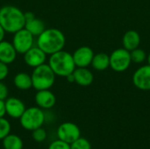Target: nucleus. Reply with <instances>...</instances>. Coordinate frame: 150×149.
Wrapping results in <instances>:
<instances>
[{
	"mask_svg": "<svg viewBox=\"0 0 150 149\" xmlns=\"http://www.w3.org/2000/svg\"><path fill=\"white\" fill-rule=\"evenodd\" d=\"M65 43L66 39L63 32L56 28L45 29L36 40V45L49 55L63 50Z\"/></svg>",
	"mask_w": 150,
	"mask_h": 149,
	"instance_id": "nucleus-1",
	"label": "nucleus"
},
{
	"mask_svg": "<svg viewBox=\"0 0 150 149\" xmlns=\"http://www.w3.org/2000/svg\"><path fill=\"white\" fill-rule=\"evenodd\" d=\"M70 149H91V146L88 140L80 137L70 144Z\"/></svg>",
	"mask_w": 150,
	"mask_h": 149,
	"instance_id": "nucleus-23",
	"label": "nucleus"
},
{
	"mask_svg": "<svg viewBox=\"0 0 150 149\" xmlns=\"http://www.w3.org/2000/svg\"><path fill=\"white\" fill-rule=\"evenodd\" d=\"M58 139L71 144L81 137V131L79 127L72 122H65L59 126L57 129Z\"/></svg>",
	"mask_w": 150,
	"mask_h": 149,
	"instance_id": "nucleus-8",
	"label": "nucleus"
},
{
	"mask_svg": "<svg viewBox=\"0 0 150 149\" xmlns=\"http://www.w3.org/2000/svg\"><path fill=\"white\" fill-rule=\"evenodd\" d=\"M75 83L80 86H90L94 80L92 72L87 68H76L73 72Z\"/></svg>",
	"mask_w": 150,
	"mask_h": 149,
	"instance_id": "nucleus-16",
	"label": "nucleus"
},
{
	"mask_svg": "<svg viewBox=\"0 0 150 149\" xmlns=\"http://www.w3.org/2000/svg\"><path fill=\"white\" fill-rule=\"evenodd\" d=\"M130 55H131V60L132 62L140 64L145 61V60H147V54L144 52V50L141 49V48H135L132 51H130Z\"/></svg>",
	"mask_w": 150,
	"mask_h": 149,
	"instance_id": "nucleus-21",
	"label": "nucleus"
},
{
	"mask_svg": "<svg viewBox=\"0 0 150 149\" xmlns=\"http://www.w3.org/2000/svg\"><path fill=\"white\" fill-rule=\"evenodd\" d=\"M72 55L76 68H87L91 64L94 53L91 47L83 46L78 47Z\"/></svg>",
	"mask_w": 150,
	"mask_h": 149,
	"instance_id": "nucleus-11",
	"label": "nucleus"
},
{
	"mask_svg": "<svg viewBox=\"0 0 150 149\" xmlns=\"http://www.w3.org/2000/svg\"><path fill=\"white\" fill-rule=\"evenodd\" d=\"M47 55V54L36 45L24 54V61L27 66L36 68L46 62Z\"/></svg>",
	"mask_w": 150,
	"mask_h": 149,
	"instance_id": "nucleus-10",
	"label": "nucleus"
},
{
	"mask_svg": "<svg viewBox=\"0 0 150 149\" xmlns=\"http://www.w3.org/2000/svg\"><path fill=\"white\" fill-rule=\"evenodd\" d=\"M92 68L98 71L105 70L110 67V56L105 53L94 54L91 64Z\"/></svg>",
	"mask_w": 150,
	"mask_h": 149,
	"instance_id": "nucleus-19",
	"label": "nucleus"
},
{
	"mask_svg": "<svg viewBox=\"0 0 150 149\" xmlns=\"http://www.w3.org/2000/svg\"><path fill=\"white\" fill-rule=\"evenodd\" d=\"M55 74L51 69L48 64H42L33 68L31 75L33 88L36 90H50L55 82Z\"/></svg>",
	"mask_w": 150,
	"mask_h": 149,
	"instance_id": "nucleus-4",
	"label": "nucleus"
},
{
	"mask_svg": "<svg viewBox=\"0 0 150 149\" xmlns=\"http://www.w3.org/2000/svg\"><path fill=\"white\" fill-rule=\"evenodd\" d=\"M0 25L8 33H14L25 26V12L14 5L0 8Z\"/></svg>",
	"mask_w": 150,
	"mask_h": 149,
	"instance_id": "nucleus-2",
	"label": "nucleus"
},
{
	"mask_svg": "<svg viewBox=\"0 0 150 149\" xmlns=\"http://www.w3.org/2000/svg\"><path fill=\"white\" fill-rule=\"evenodd\" d=\"M23 141L16 134H8L3 140V147L4 149H23Z\"/></svg>",
	"mask_w": 150,
	"mask_h": 149,
	"instance_id": "nucleus-20",
	"label": "nucleus"
},
{
	"mask_svg": "<svg viewBox=\"0 0 150 149\" xmlns=\"http://www.w3.org/2000/svg\"><path fill=\"white\" fill-rule=\"evenodd\" d=\"M17 51L11 42L2 40L0 42V61L5 64L12 63L17 58Z\"/></svg>",
	"mask_w": 150,
	"mask_h": 149,
	"instance_id": "nucleus-15",
	"label": "nucleus"
},
{
	"mask_svg": "<svg viewBox=\"0 0 150 149\" xmlns=\"http://www.w3.org/2000/svg\"><path fill=\"white\" fill-rule=\"evenodd\" d=\"M47 64L54 71L55 76L62 77H66L72 74L76 68L73 55L64 50H61L50 54Z\"/></svg>",
	"mask_w": 150,
	"mask_h": 149,
	"instance_id": "nucleus-3",
	"label": "nucleus"
},
{
	"mask_svg": "<svg viewBox=\"0 0 150 149\" xmlns=\"http://www.w3.org/2000/svg\"><path fill=\"white\" fill-rule=\"evenodd\" d=\"M9 95V90L8 87L3 81H0V100H5L8 97Z\"/></svg>",
	"mask_w": 150,
	"mask_h": 149,
	"instance_id": "nucleus-26",
	"label": "nucleus"
},
{
	"mask_svg": "<svg viewBox=\"0 0 150 149\" xmlns=\"http://www.w3.org/2000/svg\"><path fill=\"white\" fill-rule=\"evenodd\" d=\"M131 63L130 52L124 47L114 50L110 55V67L116 72L121 73L126 71L130 67Z\"/></svg>",
	"mask_w": 150,
	"mask_h": 149,
	"instance_id": "nucleus-6",
	"label": "nucleus"
},
{
	"mask_svg": "<svg viewBox=\"0 0 150 149\" xmlns=\"http://www.w3.org/2000/svg\"><path fill=\"white\" fill-rule=\"evenodd\" d=\"M11 132V124L10 122L4 119L0 118V141L4 140Z\"/></svg>",
	"mask_w": 150,
	"mask_h": 149,
	"instance_id": "nucleus-22",
	"label": "nucleus"
},
{
	"mask_svg": "<svg viewBox=\"0 0 150 149\" xmlns=\"http://www.w3.org/2000/svg\"><path fill=\"white\" fill-rule=\"evenodd\" d=\"M48 149H70V144L58 139L49 145Z\"/></svg>",
	"mask_w": 150,
	"mask_h": 149,
	"instance_id": "nucleus-25",
	"label": "nucleus"
},
{
	"mask_svg": "<svg viewBox=\"0 0 150 149\" xmlns=\"http://www.w3.org/2000/svg\"><path fill=\"white\" fill-rule=\"evenodd\" d=\"M147 61H148V64L150 65V53L149 54V55L147 56Z\"/></svg>",
	"mask_w": 150,
	"mask_h": 149,
	"instance_id": "nucleus-31",
	"label": "nucleus"
},
{
	"mask_svg": "<svg viewBox=\"0 0 150 149\" xmlns=\"http://www.w3.org/2000/svg\"><path fill=\"white\" fill-rule=\"evenodd\" d=\"M66 78H67V80H68L69 82H70V83H75V79H74L73 73L70 74V75H69L68 76H66Z\"/></svg>",
	"mask_w": 150,
	"mask_h": 149,
	"instance_id": "nucleus-30",
	"label": "nucleus"
},
{
	"mask_svg": "<svg viewBox=\"0 0 150 149\" xmlns=\"http://www.w3.org/2000/svg\"><path fill=\"white\" fill-rule=\"evenodd\" d=\"M25 29L31 32L34 37H38L46 28L43 21L35 17L33 12H25Z\"/></svg>",
	"mask_w": 150,
	"mask_h": 149,
	"instance_id": "nucleus-13",
	"label": "nucleus"
},
{
	"mask_svg": "<svg viewBox=\"0 0 150 149\" xmlns=\"http://www.w3.org/2000/svg\"><path fill=\"white\" fill-rule=\"evenodd\" d=\"M5 114H6V112H5L4 101V100H0V118H4Z\"/></svg>",
	"mask_w": 150,
	"mask_h": 149,
	"instance_id": "nucleus-28",
	"label": "nucleus"
},
{
	"mask_svg": "<svg viewBox=\"0 0 150 149\" xmlns=\"http://www.w3.org/2000/svg\"><path fill=\"white\" fill-rule=\"evenodd\" d=\"M34 36L25 28H22L14 32L11 41L17 53L22 54L33 47L34 46Z\"/></svg>",
	"mask_w": 150,
	"mask_h": 149,
	"instance_id": "nucleus-7",
	"label": "nucleus"
},
{
	"mask_svg": "<svg viewBox=\"0 0 150 149\" xmlns=\"http://www.w3.org/2000/svg\"><path fill=\"white\" fill-rule=\"evenodd\" d=\"M34 99L38 107L44 110L51 109L52 107L54 106L56 103V97L50 90H37Z\"/></svg>",
	"mask_w": 150,
	"mask_h": 149,
	"instance_id": "nucleus-14",
	"label": "nucleus"
},
{
	"mask_svg": "<svg viewBox=\"0 0 150 149\" xmlns=\"http://www.w3.org/2000/svg\"><path fill=\"white\" fill-rule=\"evenodd\" d=\"M4 105L6 114L12 119H19L26 109L24 102L18 97H7Z\"/></svg>",
	"mask_w": 150,
	"mask_h": 149,
	"instance_id": "nucleus-12",
	"label": "nucleus"
},
{
	"mask_svg": "<svg viewBox=\"0 0 150 149\" xmlns=\"http://www.w3.org/2000/svg\"><path fill=\"white\" fill-rule=\"evenodd\" d=\"M13 83L15 87L20 90H27L33 87L31 75L25 72L18 73L13 78Z\"/></svg>",
	"mask_w": 150,
	"mask_h": 149,
	"instance_id": "nucleus-18",
	"label": "nucleus"
},
{
	"mask_svg": "<svg viewBox=\"0 0 150 149\" xmlns=\"http://www.w3.org/2000/svg\"><path fill=\"white\" fill-rule=\"evenodd\" d=\"M9 75L8 65L0 61V81H4Z\"/></svg>",
	"mask_w": 150,
	"mask_h": 149,
	"instance_id": "nucleus-27",
	"label": "nucleus"
},
{
	"mask_svg": "<svg viewBox=\"0 0 150 149\" xmlns=\"http://www.w3.org/2000/svg\"><path fill=\"white\" fill-rule=\"evenodd\" d=\"M22 127L28 131H33L41 127L45 122V112L40 107H29L25 109L19 118Z\"/></svg>",
	"mask_w": 150,
	"mask_h": 149,
	"instance_id": "nucleus-5",
	"label": "nucleus"
},
{
	"mask_svg": "<svg viewBox=\"0 0 150 149\" xmlns=\"http://www.w3.org/2000/svg\"><path fill=\"white\" fill-rule=\"evenodd\" d=\"M122 43L123 47L130 52L139 47L141 43V36L139 32H137L136 31L129 30L124 34L122 38Z\"/></svg>",
	"mask_w": 150,
	"mask_h": 149,
	"instance_id": "nucleus-17",
	"label": "nucleus"
},
{
	"mask_svg": "<svg viewBox=\"0 0 150 149\" xmlns=\"http://www.w3.org/2000/svg\"><path fill=\"white\" fill-rule=\"evenodd\" d=\"M134 85L141 90H150V65L140 67L133 75Z\"/></svg>",
	"mask_w": 150,
	"mask_h": 149,
	"instance_id": "nucleus-9",
	"label": "nucleus"
},
{
	"mask_svg": "<svg viewBox=\"0 0 150 149\" xmlns=\"http://www.w3.org/2000/svg\"><path fill=\"white\" fill-rule=\"evenodd\" d=\"M5 31L4 30V28L2 27V25H0V42L2 41V40H4V36H5Z\"/></svg>",
	"mask_w": 150,
	"mask_h": 149,
	"instance_id": "nucleus-29",
	"label": "nucleus"
},
{
	"mask_svg": "<svg viewBox=\"0 0 150 149\" xmlns=\"http://www.w3.org/2000/svg\"><path fill=\"white\" fill-rule=\"evenodd\" d=\"M32 136L36 142H42L47 139V133L45 129H43L42 127H39L33 131Z\"/></svg>",
	"mask_w": 150,
	"mask_h": 149,
	"instance_id": "nucleus-24",
	"label": "nucleus"
}]
</instances>
